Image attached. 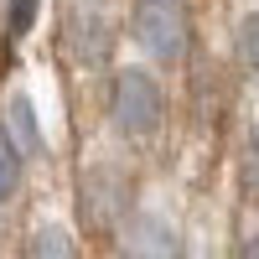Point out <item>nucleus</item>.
<instances>
[{
  "label": "nucleus",
  "mask_w": 259,
  "mask_h": 259,
  "mask_svg": "<svg viewBox=\"0 0 259 259\" xmlns=\"http://www.w3.org/2000/svg\"><path fill=\"white\" fill-rule=\"evenodd\" d=\"M109 114H114V130L130 140H145V135H156L161 119H166V94H161V83L140 73V68H124L114 78V99H109Z\"/></svg>",
  "instance_id": "1"
},
{
  "label": "nucleus",
  "mask_w": 259,
  "mask_h": 259,
  "mask_svg": "<svg viewBox=\"0 0 259 259\" xmlns=\"http://www.w3.org/2000/svg\"><path fill=\"white\" fill-rule=\"evenodd\" d=\"M130 31L156 62H182L192 41V21L182 0H140L135 16H130Z\"/></svg>",
  "instance_id": "2"
},
{
  "label": "nucleus",
  "mask_w": 259,
  "mask_h": 259,
  "mask_svg": "<svg viewBox=\"0 0 259 259\" xmlns=\"http://www.w3.org/2000/svg\"><path fill=\"white\" fill-rule=\"evenodd\" d=\"M78 212L94 233H109L130 212V171L119 166H89L78 182Z\"/></svg>",
  "instance_id": "3"
},
{
  "label": "nucleus",
  "mask_w": 259,
  "mask_h": 259,
  "mask_svg": "<svg viewBox=\"0 0 259 259\" xmlns=\"http://www.w3.org/2000/svg\"><path fill=\"white\" fill-rule=\"evenodd\" d=\"M62 47H68V57L78 68H99V62H109V52H114V31H109V21L94 16V11H68V21H62Z\"/></svg>",
  "instance_id": "4"
},
{
  "label": "nucleus",
  "mask_w": 259,
  "mask_h": 259,
  "mask_svg": "<svg viewBox=\"0 0 259 259\" xmlns=\"http://www.w3.org/2000/svg\"><path fill=\"white\" fill-rule=\"evenodd\" d=\"M119 259H182V239H177V228L166 218L140 212L119 233Z\"/></svg>",
  "instance_id": "5"
},
{
  "label": "nucleus",
  "mask_w": 259,
  "mask_h": 259,
  "mask_svg": "<svg viewBox=\"0 0 259 259\" xmlns=\"http://www.w3.org/2000/svg\"><path fill=\"white\" fill-rule=\"evenodd\" d=\"M6 135L21 156H41V124H36V109L26 94H11L6 99Z\"/></svg>",
  "instance_id": "6"
},
{
  "label": "nucleus",
  "mask_w": 259,
  "mask_h": 259,
  "mask_svg": "<svg viewBox=\"0 0 259 259\" xmlns=\"http://www.w3.org/2000/svg\"><path fill=\"white\" fill-rule=\"evenodd\" d=\"M26 259H78V244L68 239V228L41 223V228L31 233V244H26Z\"/></svg>",
  "instance_id": "7"
},
{
  "label": "nucleus",
  "mask_w": 259,
  "mask_h": 259,
  "mask_svg": "<svg viewBox=\"0 0 259 259\" xmlns=\"http://www.w3.org/2000/svg\"><path fill=\"white\" fill-rule=\"evenodd\" d=\"M21 187V150L11 145V135L0 130V202H11Z\"/></svg>",
  "instance_id": "8"
},
{
  "label": "nucleus",
  "mask_w": 259,
  "mask_h": 259,
  "mask_svg": "<svg viewBox=\"0 0 259 259\" xmlns=\"http://www.w3.org/2000/svg\"><path fill=\"white\" fill-rule=\"evenodd\" d=\"M233 41H239V62L249 73H259V11H249L239 21V36H233Z\"/></svg>",
  "instance_id": "9"
},
{
  "label": "nucleus",
  "mask_w": 259,
  "mask_h": 259,
  "mask_svg": "<svg viewBox=\"0 0 259 259\" xmlns=\"http://www.w3.org/2000/svg\"><path fill=\"white\" fill-rule=\"evenodd\" d=\"M36 11H41V0H6V36H11V41H21V36L31 31Z\"/></svg>",
  "instance_id": "10"
},
{
  "label": "nucleus",
  "mask_w": 259,
  "mask_h": 259,
  "mask_svg": "<svg viewBox=\"0 0 259 259\" xmlns=\"http://www.w3.org/2000/svg\"><path fill=\"white\" fill-rule=\"evenodd\" d=\"M244 192H249V202H259V130L244 150Z\"/></svg>",
  "instance_id": "11"
},
{
  "label": "nucleus",
  "mask_w": 259,
  "mask_h": 259,
  "mask_svg": "<svg viewBox=\"0 0 259 259\" xmlns=\"http://www.w3.org/2000/svg\"><path fill=\"white\" fill-rule=\"evenodd\" d=\"M233 259H259V239H244V244H239V254H233Z\"/></svg>",
  "instance_id": "12"
}]
</instances>
